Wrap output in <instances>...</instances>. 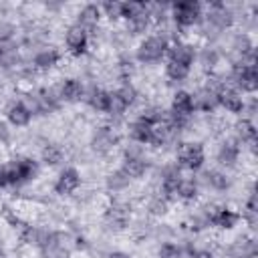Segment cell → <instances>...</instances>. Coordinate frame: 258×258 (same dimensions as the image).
Segmentation results:
<instances>
[{"label":"cell","instance_id":"35","mask_svg":"<svg viewBox=\"0 0 258 258\" xmlns=\"http://www.w3.org/2000/svg\"><path fill=\"white\" fill-rule=\"evenodd\" d=\"M109 258H129V256H127V254H123V252H113Z\"/></svg>","mask_w":258,"mask_h":258},{"label":"cell","instance_id":"14","mask_svg":"<svg viewBox=\"0 0 258 258\" xmlns=\"http://www.w3.org/2000/svg\"><path fill=\"white\" fill-rule=\"evenodd\" d=\"M81 95H83V87H81L79 81H75V79L64 81V85H62V97L67 101H77V99H81Z\"/></svg>","mask_w":258,"mask_h":258},{"label":"cell","instance_id":"20","mask_svg":"<svg viewBox=\"0 0 258 258\" xmlns=\"http://www.w3.org/2000/svg\"><path fill=\"white\" fill-rule=\"evenodd\" d=\"M44 258H69V252L56 242H46L44 244Z\"/></svg>","mask_w":258,"mask_h":258},{"label":"cell","instance_id":"8","mask_svg":"<svg viewBox=\"0 0 258 258\" xmlns=\"http://www.w3.org/2000/svg\"><path fill=\"white\" fill-rule=\"evenodd\" d=\"M216 99H218V103H222L226 109H230L232 113H240L242 111V97H238V93H234L232 89H228V87H222L220 89V93L216 95Z\"/></svg>","mask_w":258,"mask_h":258},{"label":"cell","instance_id":"23","mask_svg":"<svg viewBox=\"0 0 258 258\" xmlns=\"http://www.w3.org/2000/svg\"><path fill=\"white\" fill-rule=\"evenodd\" d=\"M198 105H200V109H204V111H210L216 103H218V99H216V95L212 93V91H202L200 95H198Z\"/></svg>","mask_w":258,"mask_h":258},{"label":"cell","instance_id":"29","mask_svg":"<svg viewBox=\"0 0 258 258\" xmlns=\"http://www.w3.org/2000/svg\"><path fill=\"white\" fill-rule=\"evenodd\" d=\"M42 155H44V159H46L48 163H56V161L60 159V153H58V151H56L54 147H46Z\"/></svg>","mask_w":258,"mask_h":258},{"label":"cell","instance_id":"21","mask_svg":"<svg viewBox=\"0 0 258 258\" xmlns=\"http://www.w3.org/2000/svg\"><path fill=\"white\" fill-rule=\"evenodd\" d=\"M210 20L218 22V26H228V24L232 22V14H230V10H226L224 6H218V8L210 14Z\"/></svg>","mask_w":258,"mask_h":258},{"label":"cell","instance_id":"6","mask_svg":"<svg viewBox=\"0 0 258 258\" xmlns=\"http://www.w3.org/2000/svg\"><path fill=\"white\" fill-rule=\"evenodd\" d=\"M67 44H69V48L75 54L85 52V46H87V32H85V28H81L79 24L71 26L69 32H67Z\"/></svg>","mask_w":258,"mask_h":258},{"label":"cell","instance_id":"22","mask_svg":"<svg viewBox=\"0 0 258 258\" xmlns=\"http://www.w3.org/2000/svg\"><path fill=\"white\" fill-rule=\"evenodd\" d=\"M91 105L99 111H107L109 109V93L105 91H95L93 97H91Z\"/></svg>","mask_w":258,"mask_h":258},{"label":"cell","instance_id":"1","mask_svg":"<svg viewBox=\"0 0 258 258\" xmlns=\"http://www.w3.org/2000/svg\"><path fill=\"white\" fill-rule=\"evenodd\" d=\"M165 48H167L165 38H161V36H151V38H147V40L139 46L137 58H139L141 62H155V60H159V58L165 54Z\"/></svg>","mask_w":258,"mask_h":258},{"label":"cell","instance_id":"17","mask_svg":"<svg viewBox=\"0 0 258 258\" xmlns=\"http://www.w3.org/2000/svg\"><path fill=\"white\" fill-rule=\"evenodd\" d=\"M141 12H145V4H141V2H125V4H121V16H125L129 20H133Z\"/></svg>","mask_w":258,"mask_h":258},{"label":"cell","instance_id":"5","mask_svg":"<svg viewBox=\"0 0 258 258\" xmlns=\"http://www.w3.org/2000/svg\"><path fill=\"white\" fill-rule=\"evenodd\" d=\"M234 79H236V83H238L244 91H256V87H258V73H256V67H254V64L236 67Z\"/></svg>","mask_w":258,"mask_h":258},{"label":"cell","instance_id":"26","mask_svg":"<svg viewBox=\"0 0 258 258\" xmlns=\"http://www.w3.org/2000/svg\"><path fill=\"white\" fill-rule=\"evenodd\" d=\"M240 135H242V139H248L250 143H254V137H256L254 125H252L250 121H242V123H240Z\"/></svg>","mask_w":258,"mask_h":258},{"label":"cell","instance_id":"31","mask_svg":"<svg viewBox=\"0 0 258 258\" xmlns=\"http://www.w3.org/2000/svg\"><path fill=\"white\" fill-rule=\"evenodd\" d=\"M208 177H210V181H212L214 185H218V187H226V185H228V181L224 179V175H222V173L212 171V173H208Z\"/></svg>","mask_w":258,"mask_h":258},{"label":"cell","instance_id":"18","mask_svg":"<svg viewBox=\"0 0 258 258\" xmlns=\"http://www.w3.org/2000/svg\"><path fill=\"white\" fill-rule=\"evenodd\" d=\"M179 181H181V177H179V173H175V171H169V173H167V177L163 179V189H165V194H167L169 198L177 196Z\"/></svg>","mask_w":258,"mask_h":258},{"label":"cell","instance_id":"11","mask_svg":"<svg viewBox=\"0 0 258 258\" xmlns=\"http://www.w3.org/2000/svg\"><path fill=\"white\" fill-rule=\"evenodd\" d=\"M169 60H175V62H179V64L189 67L191 60H194V48L187 46V44H177V46L171 48V58H169Z\"/></svg>","mask_w":258,"mask_h":258},{"label":"cell","instance_id":"25","mask_svg":"<svg viewBox=\"0 0 258 258\" xmlns=\"http://www.w3.org/2000/svg\"><path fill=\"white\" fill-rule=\"evenodd\" d=\"M56 60H58V54H56L54 50H46V52H40V54L36 56V64H38V67H42V69L52 67Z\"/></svg>","mask_w":258,"mask_h":258},{"label":"cell","instance_id":"33","mask_svg":"<svg viewBox=\"0 0 258 258\" xmlns=\"http://www.w3.org/2000/svg\"><path fill=\"white\" fill-rule=\"evenodd\" d=\"M8 183V175H6V167H0V187H4Z\"/></svg>","mask_w":258,"mask_h":258},{"label":"cell","instance_id":"34","mask_svg":"<svg viewBox=\"0 0 258 258\" xmlns=\"http://www.w3.org/2000/svg\"><path fill=\"white\" fill-rule=\"evenodd\" d=\"M194 258H214L210 252H194Z\"/></svg>","mask_w":258,"mask_h":258},{"label":"cell","instance_id":"10","mask_svg":"<svg viewBox=\"0 0 258 258\" xmlns=\"http://www.w3.org/2000/svg\"><path fill=\"white\" fill-rule=\"evenodd\" d=\"M210 222L216 224V226H220V228H232L238 222V214H234L230 210H216L210 216Z\"/></svg>","mask_w":258,"mask_h":258},{"label":"cell","instance_id":"32","mask_svg":"<svg viewBox=\"0 0 258 258\" xmlns=\"http://www.w3.org/2000/svg\"><path fill=\"white\" fill-rule=\"evenodd\" d=\"M10 30H12V26L2 24V26H0V36H2V38H8V36H10Z\"/></svg>","mask_w":258,"mask_h":258},{"label":"cell","instance_id":"19","mask_svg":"<svg viewBox=\"0 0 258 258\" xmlns=\"http://www.w3.org/2000/svg\"><path fill=\"white\" fill-rule=\"evenodd\" d=\"M187 73H189V67L179 64V62H175V60H169V64H167V75H169L173 81H181V79H185Z\"/></svg>","mask_w":258,"mask_h":258},{"label":"cell","instance_id":"36","mask_svg":"<svg viewBox=\"0 0 258 258\" xmlns=\"http://www.w3.org/2000/svg\"><path fill=\"white\" fill-rule=\"evenodd\" d=\"M248 258H256V256H254V254H250V256H248Z\"/></svg>","mask_w":258,"mask_h":258},{"label":"cell","instance_id":"7","mask_svg":"<svg viewBox=\"0 0 258 258\" xmlns=\"http://www.w3.org/2000/svg\"><path fill=\"white\" fill-rule=\"evenodd\" d=\"M77 185H79V173H77V169L69 167V169H64V171L60 173V177H58V181H56L54 189H56V194L64 196V194L75 191V189H77Z\"/></svg>","mask_w":258,"mask_h":258},{"label":"cell","instance_id":"16","mask_svg":"<svg viewBox=\"0 0 258 258\" xmlns=\"http://www.w3.org/2000/svg\"><path fill=\"white\" fill-rule=\"evenodd\" d=\"M97 18H99V10L97 6H87L83 12H81V18H79V26L85 28V26H95L97 24Z\"/></svg>","mask_w":258,"mask_h":258},{"label":"cell","instance_id":"12","mask_svg":"<svg viewBox=\"0 0 258 258\" xmlns=\"http://www.w3.org/2000/svg\"><path fill=\"white\" fill-rule=\"evenodd\" d=\"M8 119H10L14 125H26V123L30 121V111H28L24 105L16 103V105H12V107L8 109Z\"/></svg>","mask_w":258,"mask_h":258},{"label":"cell","instance_id":"15","mask_svg":"<svg viewBox=\"0 0 258 258\" xmlns=\"http://www.w3.org/2000/svg\"><path fill=\"white\" fill-rule=\"evenodd\" d=\"M236 157H238V145L234 141L224 143L222 149H220V161L226 163V165H232L236 161Z\"/></svg>","mask_w":258,"mask_h":258},{"label":"cell","instance_id":"37","mask_svg":"<svg viewBox=\"0 0 258 258\" xmlns=\"http://www.w3.org/2000/svg\"><path fill=\"white\" fill-rule=\"evenodd\" d=\"M0 54H2V46H0Z\"/></svg>","mask_w":258,"mask_h":258},{"label":"cell","instance_id":"27","mask_svg":"<svg viewBox=\"0 0 258 258\" xmlns=\"http://www.w3.org/2000/svg\"><path fill=\"white\" fill-rule=\"evenodd\" d=\"M177 196H181V198H194V196H196V185H194V181L181 179V181H179V187H177Z\"/></svg>","mask_w":258,"mask_h":258},{"label":"cell","instance_id":"30","mask_svg":"<svg viewBox=\"0 0 258 258\" xmlns=\"http://www.w3.org/2000/svg\"><path fill=\"white\" fill-rule=\"evenodd\" d=\"M103 6L109 12V16H121V4L119 2H105Z\"/></svg>","mask_w":258,"mask_h":258},{"label":"cell","instance_id":"9","mask_svg":"<svg viewBox=\"0 0 258 258\" xmlns=\"http://www.w3.org/2000/svg\"><path fill=\"white\" fill-rule=\"evenodd\" d=\"M191 111H194V99H191V95L185 93V91L175 93V97H173V115L179 119V117H187Z\"/></svg>","mask_w":258,"mask_h":258},{"label":"cell","instance_id":"28","mask_svg":"<svg viewBox=\"0 0 258 258\" xmlns=\"http://www.w3.org/2000/svg\"><path fill=\"white\" fill-rule=\"evenodd\" d=\"M179 256H181V252L173 244H163L159 250V258H179Z\"/></svg>","mask_w":258,"mask_h":258},{"label":"cell","instance_id":"2","mask_svg":"<svg viewBox=\"0 0 258 258\" xmlns=\"http://www.w3.org/2000/svg\"><path fill=\"white\" fill-rule=\"evenodd\" d=\"M36 173V165L30 159H16L6 167V175H8V183H20L30 179Z\"/></svg>","mask_w":258,"mask_h":258},{"label":"cell","instance_id":"4","mask_svg":"<svg viewBox=\"0 0 258 258\" xmlns=\"http://www.w3.org/2000/svg\"><path fill=\"white\" fill-rule=\"evenodd\" d=\"M200 16V4L194 2V0H187V2H177L173 4V18L177 24L181 26H189L198 20Z\"/></svg>","mask_w":258,"mask_h":258},{"label":"cell","instance_id":"13","mask_svg":"<svg viewBox=\"0 0 258 258\" xmlns=\"http://www.w3.org/2000/svg\"><path fill=\"white\" fill-rule=\"evenodd\" d=\"M147 169V163L143 159H137V157H127L125 159V165H123V173L129 175V177H139L143 171Z\"/></svg>","mask_w":258,"mask_h":258},{"label":"cell","instance_id":"24","mask_svg":"<svg viewBox=\"0 0 258 258\" xmlns=\"http://www.w3.org/2000/svg\"><path fill=\"white\" fill-rule=\"evenodd\" d=\"M125 107H127V103L121 99V95L119 93H109V113H115V115H119V113H123L125 111Z\"/></svg>","mask_w":258,"mask_h":258},{"label":"cell","instance_id":"3","mask_svg":"<svg viewBox=\"0 0 258 258\" xmlns=\"http://www.w3.org/2000/svg\"><path fill=\"white\" fill-rule=\"evenodd\" d=\"M177 159L181 161V165L189 169H198L204 163V149L200 143H183L177 151Z\"/></svg>","mask_w":258,"mask_h":258}]
</instances>
